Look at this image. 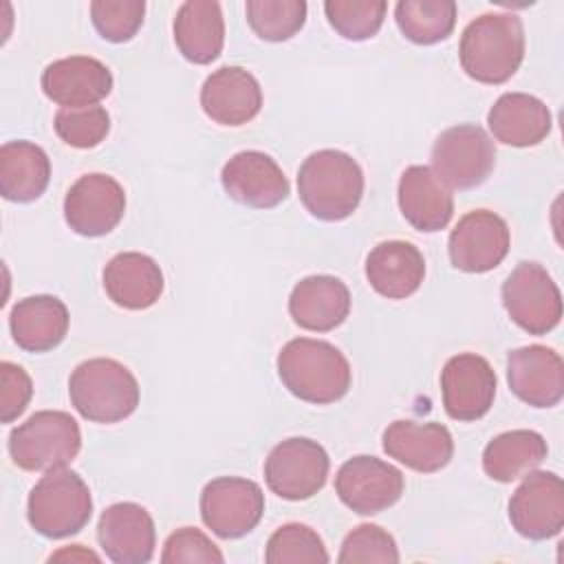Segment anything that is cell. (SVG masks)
<instances>
[{
  "mask_svg": "<svg viewBox=\"0 0 564 564\" xmlns=\"http://www.w3.org/2000/svg\"><path fill=\"white\" fill-rule=\"evenodd\" d=\"M278 375L293 397L317 405L339 401L352 379L344 352L328 341L311 337H297L282 346Z\"/></svg>",
  "mask_w": 564,
  "mask_h": 564,
  "instance_id": "obj_1",
  "label": "cell"
},
{
  "mask_svg": "<svg viewBox=\"0 0 564 564\" xmlns=\"http://www.w3.org/2000/svg\"><path fill=\"white\" fill-rule=\"evenodd\" d=\"M458 57L471 79L505 84L524 57L522 20L513 13H485L476 18L460 35Z\"/></svg>",
  "mask_w": 564,
  "mask_h": 564,
  "instance_id": "obj_2",
  "label": "cell"
},
{
  "mask_svg": "<svg viewBox=\"0 0 564 564\" xmlns=\"http://www.w3.org/2000/svg\"><path fill=\"white\" fill-rule=\"evenodd\" d=\"M297 192L304 207L319 220L348 218L364 196V172L341 150H317L297 172Z\"/></svg>",
  "mask_w": 564,
  "mask_h": 564,
  "instance_id": "obj_3",
  "label": "cell"
},
{
  "mask_svg": "<svg viewBox=\"0 0 564 564\" xmlns=\"http://www.w3.org/2000/svg\"><path fill=\"white\" fill-rule=\"evenodd\" d=\"M73 408L93 423H119L139 405V383L119 361L95 357L82 361L68 379Z\"/></svg>",
  "mask_w": 564,
  "mask_h": 564,
  "instance_id": "obj_4",
  "label": "cell"
},
{
  "mask_svg": "<svg viewBox=\"0 0 564 564\" xmlns=\"http://www.w3.org/2000/svg\"><path fill=\"white\" fill-rule=\"evenodd\" d=\"M93 516L88 485L70 469H51L31 489L26 518L31 527L51 540L79 533Z\"/></svg>",
  "mask_w": 564,
  "mask_h": 564,
  "instance_id": "obj_5",
  "label": "cell"
},
{
  "mask_svg": "<svg viewBox=\"0 0 564 564\" xmlns=\"http://www.w3.org/2000/svg\"><path fill=\"white\" fill-rule=\"evenodd\" d=\"M82 447L77 421L62 410H42L9 434V454L24 471L66 467Z\"/></svg>",
  "mask_w": 564,
  "mask_h": 564,
  "instance_id": "obj_6",
  "label": "cell"
},
{
  "mask_svg": "<svg viewBox=\"0 0 564 564\" xmlns=\"http://www.w3.org/2000/svg\"><path fill=\"white\" fill-rule=\"evenodd\" d=\"M496 165L491 137L476 123L443 130L432 145L434 174L454 189H471L485 183Z\"/></svg>",
  "mask_w": 564,
  "mask_h": 564,
  "instance_id": "obj_7",
  "label": "cell"
},
{
  "mask_svg": "<svg viewBox=\"0 0 564 564\" xmlns=\"http://www.w3.org/2000/svg\"><path fill=\"white\" fill-rule=\"evenodd\" d=\"M509 317L529 335H546L562 319V295L538 262H520L502 284Z\"/></svg>",
  "mask_w": 564,
  "mask_h": 564,
  "instance_id": "obj_8",
  "label": "cell"
},
{
  "mask_svg": "<svg viewBox=\"0 0 564 564\" xmlns=\"http://www.w3.org/2000/svg\"><path fill=\"white\" fill-rule=\"evenodd\" d=\"M328 467V454L317 441L295 436L278 443L269 452L264 480L284 500H306L326 485Z\"/></svg>",
  "mask_w": 564,
  "mask_h": 564,
  "instance_id": "obj_9",
  "label": "cell"
},
{
  "mask_svg": "<svg viewBox=\"0 0 564 564\" xmlns=\"http://www.w3.org/2000/svg\"><path fill=\"white\" fill-rule=\"evenodd\" d=\"M262 513L264 494L249 478H214L200 494V518L205 527L225 540H236L253 531Z\"/></svg>",
  "mask_w": 564,
  "mask_h": 564,
  "instance_id": "obj_10",
  "label": "cell"
},
{
  "mask_svg": "<svg viewBox=\"0 0 564 564\" xmlns=\"http://www.w3.org/2000/svg\"><path fill=\"white\" fill-rule=\"evenodd\" d=\"M511 527L529 540H549L564 527V485L553 471H529L509 500Z\"/></svg>",
  "mask_w": 564,
  "mask_h": 564,
  "instance_id": "obj_11",
  "label": "cell"
},
{
  "mask_svg": "<svg viewBox=\"0 0 564 564\" xmlns=\"http://www.w3.org/2000/svg\"><path fill=\"white\" fill-rule=\"evenodd\" d=\"M126 212V192L108 174L79 176L64 198L66 225L88 238L106 236L112 231Z\"/></svg>",
  "mask_w": 564,
  "mask_h": 564,
  "instance_id": "obj_12",
  "label": "cell"
},
{
  "mask_svg": "<svg viewBox=\"0 0 564 564\" xmlns=\"http://www.w3.org/2000/svg\"><path fill=\"white\" fill-rule=\"evenodd\" d=\"M335 491L355 513L375 516L401 498L403 474L381 458L352 456L339 467Z\"/></svg>",
  "mask_w": 564,
  "mask_h": 564,
  "instance_id": "obj_13",
  "label": "cell"
},
{
  "mask_svg": "<svg viewBox=\"0 0 564 564\" xmlns=\"http://www.w3.org/2000/svg\"><path fill=\"white\" fill-rule=\"evenodd\" d=\"M443 405L454 421H476L489 412L496 397V372L476 352L447 359L441 370Z\"/></svg>",
  "mask_w": 564,
  "mask_h": 564,
  "instance_id": "obj_14",
  "label": "cell"
},
{
  "mask_svg": "<svg viewBox=\"0 0 564 564\" xmlns=\"http://www.w3.org/2000/svg\"><path fill=\"white\" fill-rule=\"evenodd\" d=\"M509 227L489 212L474 209L465 214L449 234V260L456 269L467 273H485L496 269L509 253Z\"/></svg>",
  "mask_w": 564,
  "mask_h": 564,
  "instance_id": "obj_15",
  "label": "cell"
},
{
  "mask_svg": "<svg viewBox=\"0 0 564 564\" xmlns=\"http://www.w3.org/2000/svg\"><path fill=\"white\" fill-rule=\"evenodd\" d=\"M229 198L253 209H269L289 196V181L282 167L264 152L245 150L234 154L220 172Z\"/></svg>",
  "mask_w": 564,
  "mask_h": 564,
  "instance_id": "obj_16",
  "label": "cell"
},
{
  "mask_svg": "<svg viewBox=\"0 0 564 564\" xmlns=\"http://www.w3.org/2000/svg\"><path fill=\"white\" fill-rule=\"evenodd\" d=\"M97 540L108 560L117 564H145L154 553V520L137 502H115L99 516Z\"/></svg>",
  "mask_w": 564,
  "mask_h": 564,
  "instance_id": "obj_17",
  "label": "cell"
},
{
  "mask_svg": "<svg viewBox=\"0 0 564 564\" xmlns=\"http://www.w3.org/2000/svg\"><path fill=\"white\" fill-rule=\"evenodd\" d=\"M511 392L533 408H553L564 397V361L546 346L516 348L507 357Z\"/></svg>",
  "mask_w": 564,
  "mask_h": 564,
  "instance_id": "obj_18",
  "label": "cell"
},
{
  "mask_svg": "<svg viewBox=\"0 0 564 564\" xmlns=\"http://www.w3.org/2000/svg\"><path fill=\"white\" fill-rule=\"evenodd\" d=\"M42 90L62 108L97 106L112 90V73L95 57L70 55L44 68Z\"/></svg>",
  "mask_w": 564,
  "mask_h": 564,
  "instance_id": "obj_19",
  "label": "cell"
},
{
  "mask_svg": "<svg viewBox=\"0 0 564 564\" xmlns=\"http://www.w3.org/2000/svg\"><path fill=\"white\" fill-rule=\"evenodd\" d=\"M383 452L401 465L432 474L443 469L454 456V441L441 423H416L401 419L383 430Z\"/></svg>",
  "mask_w": 564,
  "mask_h": 564,
  "instance_id": "obj_20",
  "label": "cell"
},
{
  "mask_svg": "<svg viewBox=\"0 0 564 564\" xmlns=\"http://www.w3.org/2000/svg\"><path fill=\"white\" fill-rule=\"evenodd\" d=\"M205 115L220 126H242L262 108V88L258 79L240 66L214 70L200 88Z\"/></svg>",
  "mask_w": 564,
  "mask_h": 564,
  "instance_id": "obj_21",
  "label": "cell"
},
{
  "mask_svg": "<svg viewBox=\"0 0 564 564\" xmlns=\"http://www.w3.org/2000/svg\"><path fill=\"white\" fill-rule=\"evenodd\" d=\"M397 194L403 218L419 231H441L452 220L454 196L427 165L405 167Z\"/></svg>",
  "mask_w": 564,
  "mask_h": 564,
  "instance_id": "obj_22",
  "label": "cell"
},
{
  "mask_svg": "<svg viewBox=\"0 0 564 564\" xmlns=\"http://www.w3.org/2000/svg\"><path fill=\"white\" fill-rule=\"evenodd\" d=\"M289 313L300 328L315 333L333 330L350 313V291L339 278L308 275L293 286Z\"/></svg>",
  "mask_w": 564,
  "mask_h": 564,
  "instance_id": "obj_23",
  "label": "cell"
},
{
  "mask_svg": "<svg viewBox=\"0 0 564 564\" xmlns=\"http://www.w3.org/2000/svg\"><path fill=\"white\" fill-rule=\"evenodd\" d=\"M496 141L513 148H529L544 141L553 119L546 104L527 93H505L487 115Z\"/></svg>",
  "mask_w": 564,
  "mask_h": 564,
  "instance_id": "obj_24",
  "label": "cell"
},
{
  "mask_svg": "<svg viewBox=\"0 0 564 564\" xmlns=\"http://www.w3.org/2000/svg\"><path fill=\"white\" fill-rule=\"evenodd\" d=\"M106 295L121 308L143 311L156 304L163 293L161 267L145 253H117L104 269Z\"/></svg>",
  "mask_w": 564,
  "mask_h": 564,
  "instance_id": "obj_25",
  "label": "cell"
},
{
  "mask_svg": "<svg viewBox=\"0 0 564 564\" xmlns=\"http://www.w3.org/2000/svg\"><path fill=\"white\" fill-rule=\"evenodd\" d=\"M366 278L388 300L410 297L425 278L423 253L405 240L379 242L366 258Z\"/></svg>",
  "mask_w": 564,
  "mask_h": 564,
  "instance_id": "obj_26",
  "label": "cell"
},
{
  "mask_svg": "<svg viewBox=\"0 0 564 564\" xmlns=\"http://www.w3.org/2000/svg\"><path fill=\"white\" fill-rule=\"evenodd\" d=\"M68 308L55 295L20 300L9 315L13 341L26 352H46L62 344L68 333Z\"/></svg>",
  "mask_w": 564,
  "mask_h": 564,
  "instance_id": "obj_27",
  "label": "cell"
},
{
  "mask_svg": "<svg viewBox=\"0 0 564 564\" xmlns=\"http://www.w3.org/2000/svg\"><path fill=\"white\" fill-rule=\"evenodd\" d=\"M174 42L192 64H212L225 44V22L220 4L214 0L183 2L174 18Z\"/></svg>",
  "mask_w": 564,
  "mask_h": 564,
  "instance_id": "obj_28",
  "label": "cell"
},
{
  "mask_svg": "<svg viewBox=\"0 0 564 564\" xmlns=\"http://www.w3.org/2000/svg\"><path fill=\"white\" fill-rule=\"evenodd\" d=\"M51 178L46 152L31 141H9L0 148V194L13 203L40 198Z\"/></svg>",
  "mask_w": 564,
  "mask_h": 564,
  "instance_id": "obj_29",
  "label": "cell"
},
{
  "mask_svg": "<svg viewBox=\"0 0 564 564\" xmlns=\"http://www.w3.org/2000/svg\"><path fill=\"white\" fill-rule=\"evenodd\" d=\"M549 454L546 441L533 430H511L498 434L482 452V469L491 480L511 482L533 471Z\"/></svg>",
  "mask_w": 564,
  "mask_h": 564,
  "instance_id": "obj_30",
  "label": "cell"
},
{
  "mask_svg": "<svg viewBox=\"0 0 564 564\" xmlns=\"http://www.w3.org/2000/svg\"><path fill=\"white\" fill-rule=\"evenodd\" d=\"M399 31L414 44H436L445 40L456 24L454 0H401L394 7Z\"/></svg>",
  "mask_w": 564,
  "mask_h": 564,
  "instance_id": "obj_31",
  "label": "cell"
},
{
  "mask_svg": "<svg viewBox=\"0 0 564 564\" xmlns=\"http://www.w3.org/2000/svg\"><path fill=\"white\" fill-rule=\"evenodd\" d=\"M306 9L304 0H249L245 4L249 26L267 42L293 37L306 22Z\"/></svg>",
  "mask_w": 564,
  "mask_h": 564,
  "instance_id": "obj_32",
  "label": "cell"
},
{
  "mask_svg": "<svg viewBox=\"0 0 564 564\" xmlns=\"http://www.w3.org/2000/svg\"><path fill=\"white\" fill-rule=\"evenodd\" d=\"M324 11L330 26L341 37L361 42L377 35L388 4L383 0H326Z\"/></svg>",
  "mask_w": 564,
  "mask_h": 564,
  "instance_id": "obj_33",
  "label": "cell"
},
{
  "mask_svg": "<svg viewBox=\"0 0 564 564\" xmlns=\"http://www.w3.org/2000/svg\"><path fill=\"white\" fill-rule=\"evenodd\" d=\"M264 560L269 564H302V562H328L322 538L306 524H282L267 542Z\"/></svg>",
  "mask_w": 564,
  "mask_h": 564,
  "instance_id": "obj_34",
  "label": "cell"
},
{
  "mask_svg": "<svg viewBox=\"0 0 564 564\" xmlns=\"http://www.w3.org/2000/svg\"><path fill=\"white\" fill-rule=\"evenodd\" d=\"M57 137L70 148H95L110 130V115L101 106L59 108L53 121Z\"/></svg>",
  "mask_w": 564,
  "mask_h": 564,
  "instance_id": "obj_35",
  "label": "cell"
},
{
  "mask_svg": "<svg viewBox=\"0 0 564 564\" xmlns=\"http://www.w3.org/2000/svg\"><path fill=\"white\" fill-rule=\"evenodd\" d=\"M143 0H95L90 4V20L97 33L115 44L128 42L143 24Z\"/></svg>",
  "mask_w": 564,
  "mask_h": 564,
  "instance_id": "obj_36",
  "label": "cell"
},
{
  "mask_svg": "<svg viewBox=\"0 0 564 564\" xmlns=\"http://www.w3.org/2000/svg\"><path fill=\"white\" fill-rule=\"evenodd\" d=\"M339 564H359V562H399V549L394 538L377 524H359L352 529L339 551Z\"/></svg>",
  "mask_w": 564,
  "mask_h": 564,
  "instance_id": "obj_37",
  "label": "cell"
},
{
  "mask_svg": "<svg viewBox=\"0 0 564 564\" xmlns=\"http://www.w3.org/2000/svg\"><path fill=\"white\" fill-rule=\"evenodd\" d=\"M225 557L220 549L198 529L183 527L167 535L163 544V564H183V562H203V564H220Z\"/></svg>",
  "mask_w": 564,
  "mask_h": 564,
  "instance_id": "obj_38",
  "label": "cell"
},
{
  "mask_svg": "<svg viewBox=\"0 0 564 564\" xmlns=\"http://www.w3.org/2000/svg\"><path fill=\"white\" fill-rule=\"evenodd\" d=\"M33 383L26 370L18 364H0V419L2 423L15 421L29 405Z\"/></svg>",
  "mask_w": 564,
  "mask_h": 564,
  "instance_id": "obj_39",
  "label": "cell"
}]
</instances>
